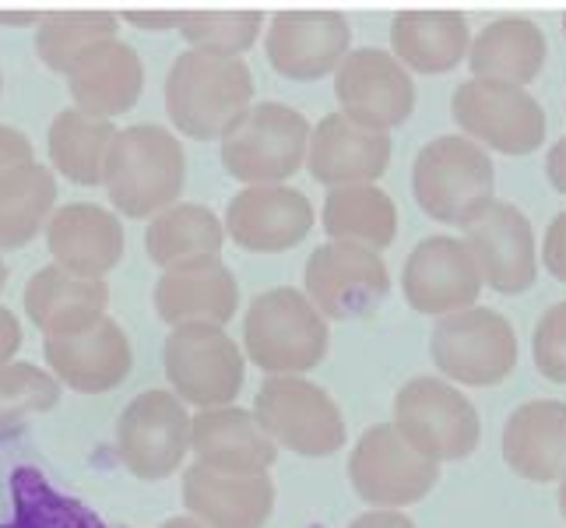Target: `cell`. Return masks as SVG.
<instances>
[{
  "mask_svg": "<svg viewBox=\"0 0 566 528\" xmlns=\"http://www.w3.org/2000/svg\"><path fill=\"white\" fill-rule=\"evenodd\" d=\"M166 106L172 124L190 138H226L253 106V74L243 56L184 50L166 77Z\"/></svg>",
  "mask_w": 566,
  "mask_h": 528,
  "instance_id": "obj_1",
  "label": "cell"
},
{
  "mask_svg": "<svg viewBox=\"0 0 566 528\" xmlns=\"http://www.w3.org/2000/svg\"><path fill=\"white\" fill-rule=\"evenodd\" d=\"M187 176L184 145L159 124H134L116 131L106 155L103 184L113 205L130 219L159 215L177 205Z\"/></svg>",
  "mask_w": 566,
  "mask_h": 528,
  "instance_id": "obj_2",
  "label": "cell"
},
{
  "mask_svg": "<svg viewBox=\"0 0 566 528\" xmlns=\"http://www.w3.org/2000/svg\"><path fill=\"white\" fill-rule=\"evenodd\" d=\"M327 321L303 289L279 286L253 297L243 318V345L268 377H303L327 352Z\"/></svg>",
  "mask_w": 566,
  "mask_h": 528,
  "instance_id": "obj_3",
  "label": "cell"
},
{
  "mask_svg": "<svg viewBox=\"0 0 566 528\" xmlns=\"http://www.w3.org/2000/svg\"><path fill=\"white\" fill-rule=\"evenodd\" d=\"M412 190L426 215L437 222L468 226L493 201V159L482 145L458 134L433 138L412 169Z\"/></svg>",
  "mask_w": 566,
  "mask_h": 528,
  "instance_id": "obj_4",
  "label": "cell"
},
{
  "mask_svg": "<svg viewBox=\"0 0 566 528\" xmlns=\"http://www.w3.org/2000/svg\"><path fill=\"white\" fill-rule=\"evenodd\" d=\"M310 121L285 103H253L222 138V166L247 187L285 184L306 163Z\"/></svg>",
  "mask_w": 566,
  "mask_h": 528,
  "instance_id": "obj_5",
  "label": "cell"
},
{
  "mask_svg": "<svg viewBox=\"0 0 566 528\" xmlns=\"http://www.w3.org/2000/svg\"><path fill=\"white\" fill-rule=\"evenodd\" d=\"M395 429L429 462H461L479 447L475 405L440 377H412L395 398Z\"/></svg>",
  "mask_w": 566,
  "mask_h": 528,
  "instance_id": "obj_6",
  "label": "cell"
},
{
  "mask_svg": "<svg viewBox=\"0 0 566 528\" xmlns=\"http://www.w3.org/2000/svg\"><path fill=\"white\" fill-rule=\"evenodd\" d=\"M253 416L275 447L303 458H327L345 444V416L327 391L306 377H268Z\"/></svg>",
  "mask_w": 566,
  "mask_h": 528,
  "instance_id": "obj_7",
  "label": "cell"
},
{
  "mask_svg": "<svg viewBox=\"0 0 566 528\" xmlns=\"http://www.w3.org/2000/svg\"><path fill=\"white\" fill-rule=\"evenodd\" d=\"M163 366L172 395L198 405V413L232 405L243 387V352L226 335V328H172L163 345Z\"/></svg>",
  "mask_w": 566,
  "mask_h": 528,
  "instance_id": "obj_8",
  "label": "cell"
},
{
  "mask_svg": "<svg viewBox=\"0 0 566 528\" xmlns=\"http://www.w3.org/2000/svg\"><path fill=\"white\" fill-rule=\"evenodd\" d=\"M429 349L447 377L472 387L500 384L517 366V335L511 321L485 307H468L440 318Z\"/></svg>",
  "mask_w": 566,
  "mask_h": 528,
  "instance_id": "obj_9",
  "label": "cell"
},
{
  "mask_svg": "<svg viewBox=\"0 0 566 528\" xmlns=\"http://www.w3.org/2000/svg\"><path fill=\"white\" fill-rule=\"evenodd\" d=\"M348 479L366 504L398 511V507L416 504L433 490L440 479V465L419 455L398 434L395 423H380L369 426L356 441V452L348 458Z\"/></svg>",
  "mask_w": 566,
  "mask_h": 528,
  "instance_id": "obj_10",
  "label": "cell"
},
{
  "mask_svg": "<svg viewBox=\"0 0 566 528\" xmlns=\"http://www.w3.org/2000/svg\"><path fill=\"white\" fill-rule=\"evenodd\" d=\"M116 452L130 476L159 483L177 473L190 452V413L172 391L151 387L134 398L116 423Z\"/></svg>",
  "mask_w": 566,
  "mask_h": 528,
  "instance_id": "obj_11",
  "label": "cell"
},
{
  "mask_svg": "<svg viewBox=\"0 0 566 528\" xmlns=\"http://www.w3.org/2000/svg\"><path fill=\"white\" fill-rule=\"evenodd\" d=\"M306 300L314 303L324 321L369 318L390 292L387 265L377 250L353 244H321L306 261Z\"/></svg>",
  "mask_w": 566,
  "mask_h": 528,
  "instance_id": "obj_12",
  "label": "cell"
},
{
  "mask_svg": "<svg viewBox=\"0 0 566 528\" xmlns=\"http://www.w3.org/2000/svg\"><path fill=\"white\" fill-rule=\"evenodd\" d=\"M454 116L475 145L506 155H528L545 138V113L528 89L496 82H464L454 92Z\"/></svg>",
  "mask_w": 566,
  "mask_h": 528,
  "instance_id": "obj_13",
  "label": "cell"
},
{
  "mask_svg": "<svg viewBox=\"0 0 566 528\" xmlns=\"http://www.w3.org/2000/svg\"><path fill=\"white\" fill-rule=\"evenodd\" d=\"M335 95L342 103V113L353 121L374 127V131H390L408 121V113L416 110V85L395 53L363 46L345 53L335 77Z\"/></svg>",
  "mask_w": 566,
  "mask_h": 528,
  "instance_id": "obj_14",
  "label": "cell"
},
{
  "mask_svg": "<svg viewBox=\"0 0 566 528\" xmlns=\"http://www.w3.org/2000/svg\"><path fill=\"white\" fill-rule=\"evenodd\" d=\"M348 39H353V29L338 11H279L268 25L264 50L282 77L314 82V77L338 71L348 53Z\"/></svg>",
  "mask_w": 566,
  "mask_h": 528,
  "instance_id": "obj_15",
  "label": "cell"
},
{
  "mask_svg": "<svg viewBox=\"0 0 566 528\" xmlns=\"http://www.w3.org/2000/svg\"><path fill=\"white\" fill-rule=\"evenodd\" d=\"M43 356L50 363V374L82 395H103V391L124 384L134 363L127 331L109 314L67 331V335H46Z\"/></svg>",
  "mask_w": 566,
  "mask_h": 528,
  "instance_id": "obj_16",
  "label": "cell"
},
{
  "mask_svg": "<svg viewBox=\"0 0 566 528\" xmlns=\"http://www.w3.org/2000/svg\"><path fill=\"white\" fill-rule=\"evenodd\" d=\"M405 300L419 314L447 318L454 310L475 307L482 292V276L464 240L458 237H429L405 261Z\"/></svg>",
  "mask_w": 566,
  "mask_h": 528,
  "instance_id": "obj_17",
  "label": "cell"
},
{
  "mask_svg": "<svg viewBox=\"0 0 566 528\" xmlns=\"http://www.w3.org/2000/svg\"><path fill=\"white\" fill-rule=\"evenodd\" d=\"M464 244L479 265L482 282H490L496 292H524L538 276L535 232L517 205L490 201L464 226Z\"/></svg>",
  "mask_w": 566,
  "mask_h": 528,
  "instance_id": "obj_18",
  "label": "cell"
},
{
  "mask_svg": "<svg viewBox=\"0 0 566 528\" xmlns=\"http://www.w3.org/2000/svg\"><path fill=\"white\" fill-rule=\"evenodd\" d=\"M310 229H314V205L303 190L289 184L243 187L226 211L229 237L258 253L296 247Z\"/></svg>",
  "mask_w": 566,
  "mask_h": 528,
  "instance_id": "obj_19",
  "label": "cell"
},
{
  "mask_svg": "<svg viewBox=\"0 0 566 528\" xmlns=\"http://www.w3.org/2000/svg\"><path fill=\"white\" fill-rule=\"evenodd\" d=\"M184 504L205 528H264L275 507L268 473H219L193 462L184 473Z\"/></svg>",
  "mask_w": 566,
  "mask_h": 528,
  "instance_id": "obj_20",
  "label": "cell"
},
{
  "mask_svg": "<svg viewBox=\"0 0 566 528\" xmlns=\"http://www.w3.org/2000/svg\"><path fill=\"white\" fill-rule=\"evenodd\" d=\"M390 163V134L374 131L345 113H327L310 131L306 166L324 187L374 184Z\"/></svg>",
  "mask_w": 566,
  "mask_h": 528,
  "instance_id": "obj_21",
  "label": "cell"
},
{
  "mask_svg": "<svg viewBox=\"0 0 566 528\" xmlns=\"http://www.w3.org/2000/svg\"><path fill=\"white\" fill-rule=\"evenodd\" d=\"M46 247L53 265L82 279H106L124 258V226L120 219L92 201L61 205L46 222Z\"/></svg>",
  "mask_w": 566,
  "mask_h": 528,
  "instance_id": "obj_22",
  "label": "cell"
},
{
  "mask_svg": "<svg viewBox=\"0 0 566 528\" xmlns=\"http://www.w3.org/2000/svg\"><path fill=\"white\" fill-rule=\"evenodd\" d=\"M67 89H71L74 110L113 121V116L127 113L142 100V89H145L142 56L130 43H124V39L95 43L71 64Z\"/></svg>",
  "mask_w": 566,
  "mask_h": 528,
  "instance_id": "obj_23",
  "label": "cell"
},
{
  "mask_svg": "<svg viewBox=\"0 0 566 528\" xmlns=\"http://www.w3.org/2000/svg\"><path fill=\"white\" fill-rule=\"evenodd\" d=\"M190 452L198 455V465L219 473H268L279 458V447L258 416L237 405L201 408L190 416Z\"/></svg>",
  "mask_w": 566,
  "mask_h": 528,
  "instance_id": "obj_24",
  "label": "cell"
},
{
  "mask_svg": "<svg viewBox=\"0 0 566 528\" xmlns=\"http://www.w3.org/2000/svg\"><path fill=\"white\" fill-rule=\"evenodd\" d=\"M155 310L169 328L211 324L226 328L240 307V286L226 261H208L193 268L163 271L155 282Z\"/></svg>",
  "mask_w": 566,
  "mask_h": 528,
  "instance_id": "obj_25",
  "label": "cell"
},
{
  "mask_svg": "<svg viewBox=\"0 0 566 528\" xmlns=\"http://www.w3.org/2000/svg\"><path fill=\"white\" fill-rule=\"evenodd\" d=\"M503 458L517 476L549 483L566 473V405L535 398L503 426Z\"/></svg>",
  "mask_w": 566,
  "mask_h": 528,
  "instance_id": "obj_26",
  "label": "cell"
},
{
  "mask_svg": "<svg viewBox=\"0 0 566 528\" xmlns=\"http://www.w3.org/2000/svg\"><path fill=\"white\" fill-rule=\"evenodd\" d=\"M468 64H472L475 82L524 89L528 82H535L545 64V35L532 18H496V22H490L472 39Z\"/></svg>",
  "mask_w": 566,
  "mask_h": 528,
  "instance_id": "obj_27",
  "label": "cell"
},
{
  "mask_svg": "<svg viewBox=\"0 0 566 528\" xmlns=\"http://www.w3.org/2000/svg\"><path fill=\"white\" fill-rule=\"evenodd\" d=\"M109 307V286L103 279H82L71 271L46 265L39 268L25 286L29 321L43 335H67L103 318Z\"/></svg>",
  "mask_w": 566,
  "mask_h": 528,
  "instance_id": "obj_28",
  "label": "cell"
},
{
  "mask_svg": "<svg viewBox=\"0 0 566 528\" xmlns=\"http://www.w3.org/2000/svg\"><path fill=\"white\" fill-rule=\"evenodd\" d=\"M222 244H226V226L208 205L198 201H177L166 211L151 215L145 247L148 258L163 271L193 268L208 261H222Z\"/></svg>",
  "mask_w": 566,
  "mask_h": 528,
  "instance_id": "obj_29",
  "label": "cell"
},
{
  "mask_svg": "<svg viewBox=\"0 0 566 528\" xmlns=\"http://www.w3.org/2000/svg\"><path fill=\"white\" fill-rule=\"evenodd\" d=\"M390 46H395L398 64L419 74H443L468 56L472 35L461 11H419L408 8L390 25Z\"/></svg>",
  "mask_w": 566,
  "mask_h": 528,
  "instance_id": "obj_30",
  "label": "cell"
},
{
  "mask_svg": "<svg viewBox=\"0 0 566 528\" xmlns=\"http://www.w3.org/2000/svg\"><path fill=\"white\" fill-rule=\"evenodd\" d=\"M324 232L335 244H353L366 250H384L398 237L395 198L377 184L335 187L324 201Z\"/></svg>",
  "mask_w": 566,
  "mask_h": 528,
  "instance_id": "obj_31",
  "label": "cell"
},
{
  "mask_svg": "<svg viewBox=\"0 0 566 528\" xmlns=\"http://www.w3.org/2000/svg\"><path fill=\"white\" fill-rule=\"evenodd\" d=\"M113 138H116L113 121L88 116L74 106L56 113L46 131L53 166L61 169L71 184H82V187L103 184V169H106V155H109Z\"/></svg>",
  "mask_w": 566,
  "mask_h": 528,
  "instance_id": "obj_32",
  "label": "cell"
},
{
  "mask_svg": "<svg viewBox=\"0 0 566 528\" xmlns=\"http://www.w3.org/2000/svg\"><path fill=\"white\" fill-rule=\"evenodd\" d=\"M56 211V176L29 163L0 180V250L25 247Z\"/></svg>",
  "mask_w": 566,
  "mask_h": 528,
  "instance_id": "obj_33",
  "label": "cell"
},
{
  "mask_svg": "<svg viewBox=\"0 0 566 528\" xmlns=\"http://www.w3.org/2000/svg\"><path fill=\"white\" fill-rule=\"evenodd\" d=\"M116 18L113 11H46L43 22L35 25V53L50 71L67 74L71 64L82 56L88 46L116 39Z\"/></svg>",
  "mask_w": 566,
  "mask_h": 528,
  "instance_id": "obj_34",
  "label": "cell"
},
{
  "mask_svg": "<svg viewBox=\"0 0 566 528\" xmlns=\"http://www.w3.org/2000/svg\"><path fill=\"white\" fill-rule=\"evenodd\" d=\"M56 405H61V381L50 370L14 360L0 366V441L14 437L29 416L50 413Z\"/></svg>",
  "mask_w": 566,
  "mask_h": 528,
  "instance_id": "obj_35",
  "label": "cell"
},
{
  "mask_svg": "<svg viewBox=\"0 0 566 528\" xmlns=\"http://www.w3.org/2000/svg\"><path fill=\"white\" fill-rule=\"evenodd\" d=\"M264 29L261 11H208V8H190L184 11L180 35L190 43V50L205 53H222V56H240L247 53Z\"/></svg>",
  "mask_w": 566,
  "mask_h": 528,
  "instance_id": "obj_36",
  "label": "cell"
},
{
  "mask_svg": "<svg viewBox=\"0 0 566 528\" xmlns=\"http://www.w3.org/2000/svg\"><path fill=\"white\" fill-rule=\"evenodd\" d=\"M535 363L549 381L566 384V303L545 310L535 328Z\"/></svg>",
  "mask_w": 566,
  "mask_h": 528,
  "instance_id": "obj_37",
  "label": "cell"
},
{
  "mask_svg": "<svg viewBox=\"0 0 566 528\" xmlns=\"http://www.w3.org/2000/svg\"><path fill=\"white\" fill-rule=\"evenodd\" d=\"M29 163H35L32 142L18 127L0 124V180H4V176H11L14 169L29 166Z\"/></svg>",
  "mask_w": 566,
  "mask_h": 528,
  "instance_id": "obj_38",
  "label": "cell"
},
{
  "mask_svg": "<svg viewBox=\"0 0 566 528\" xmlns=\"http://www.w3.org/2000/svg\"><path fill=\"white\" fill-rule=\"evenodd\" d=\"M116 18H124V22L138 25L145 32H169V29H180L184 8H127Z\"/></svg>",
  "mask_w": 566,
  "mask_h": 528,
  "instance_id": "obj_39",
  "label": "cell"
},
{
  "mask_svg": "<svg viewBox=\"0 0 566 528\" xmlns=\"http://www.w3.org/2000/svg\"><path fill=\"white\" fill-rule=\"evenodd\" d=\"M542 253H545V265H549L553 276L559 282H566V211H559L553 219V226H549V232H545Z\"/></svg>",
  "mask_w": 566,
  "mask_h": 528,
  "instance_id": "obj_40",
  "label": "cell"
},
{
  "mask_svg": "<svg viewBox=\"0 0 566 528\" xmlns=\"http://www.w3.org/2000/svg\"><path fill=\"white\" fill-rule=\"evenodd\" d=\"M18 349H22V321L14 318V310L0 303V366L11 363Z\"/></svg>",
  "mask_w": 566,
  "mask_h": 528,
  "instance_id": "obj_41",
  "label": "cell"
},
{
  "mask_svg": "<svg viewBox=\"0 0 566 528\" xmlns=\"http://www.w3.org/2000/svg\"><path fill=\"white\" fill-rule=\"evenodd\" d=\"M348 528H416V521L401 511H384V507H377V511L359 515Z\"/></svg>",
  "mask_w": 566,
  "mask_h": 528,
  "instance_id": "obj_42",
  "label": "cell"
},
{
  "mask_svg": "<svg viewBox=\"0 0 566 528\" xmlns=\"http://www.w3.org/2000/svg\"><path fill=\"white\" fill-rule=\"evenodd\" d=\"M549 180L556 190L566 194V138H559L549 152Z\"/></svg>",
  "mask_w": 566,
  "mask_h": 528,
  "instance_id": "obj_43",
  "label": "cell"
},
{
  "mask_svg": "<svg viewBox=\"0 0 566 528\" xmlns=\"http://www.w3.org/2000/svg\"><path fill=\"white\" fill-rule=\"evenodd\" d=\"M46 11H0V22L8 25H39Z\"/></svg>",
  "mask_w": 566,
  "mask_h": 528,
  "instance_id": "obj_44",
  "label": "cell"
},
{
  "mask_svg": "<svg viewBox=\"0 0 566 528\" xmlns=\"http://www.w3.org/2000/svg\"><path fill=\"white\" fill-rule=\"evenodd\" d=\"M159 528H205L201 521H193L190 515H180V518H169V521H163Z\"/></svg>",
  "mask_w": 566,
  "mask_h": 528,
  "instance_id": "obj_45",
  "label": "cell"
},
{
  "mask_svg": "<svg viewBox=\"0 0 566 528\" xmlns=\"http://www.w3.org/2000/svg\"><path fill=\"white\" fill-rule=\"evenodd\" d=\"M8 289V265H4V258H0V292Z\"/></svg>",
  "mask_w": 566,
  "mask_h": 528,
  "instance_id": "obj_46",
  "label": "cell"
},
{
  "mask_svg": "<svg viewBox=\"0 0 566 528\" xmlns=\"http://www.w3.org/2000/svg\"><path fill=\"white\" fill-rule=\"evenodd\" d=\"M559 504H563V515H566V473H563V490H559Z\"/></svg>",
  "mask_w": 566,
  "mask_h": 528,
  "instance_id": "obj_47",
  "label": "cell"
},
{
  "mask_svg": "<svg viewBox=\"0 0 566 528\" xmlns=\"http://www.w3.org/2000/svg\"><path fill=\"white\" fill-rule=\"evenodd\" d=\"M0 89H4V82H0Z\"/></svg>",
  "mask_w": 566,
  "mask_h": 528,
  "instance_id": "obj_48",
  "label": "cell"
}]
</instances>
